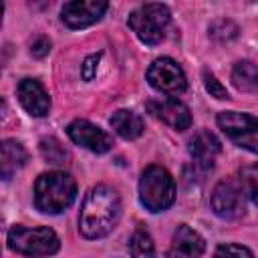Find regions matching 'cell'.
<instances>
[{"instance_id": "obj_9", "label": "cell", "mask_w": 258, "mask_h": 258, "mask_svg": "<svg viewBox=\"0 0 258 258\" xmlns=\"http://www.w3.org/2000/svg\"><path fill=\"white\" fill-rule=\"evenodd\" d=\"M67 133H69L73 143H77V145H81L93 153H105L113 145L111 135L87 119H75L73 123H69Z\"/></svg>"}, {"instance_id": "obj_15", "label": "cell", "mask_w": 258, "mask_h": 258, "mask_svg": "<svg viewBox=\"0 0 258 258\" xmlns=\"http://www.w3.org/2000/svg\"><path fill=\"white\" fill-rule=\"evenodd\" d=\"M113 131L123 137V139H137L143 133V121L137 113L129 111V109H119L111 115L109 119Z\"/></svg>"}, {"instance_id": "obj_10", "label": "cell", "mask_w": 258, "mask_h": 258, "mask_svg": "<svg viewBox=\"0 0 258 258\" xmlns=\"http://www.w3.org/2000/svg\"><path fill=\"white\" fill-rule=\"evenodd\" d=\"M105 10L107 2L103 0H73L62 6L60 18L69 28H85L101 20Z\"/></svg>"}, {"instance_id": "obj_20", "label": "cell", "mask_w": 258, "mask_h": 258, "mask_svg": "<svg viewBox=\"0 0 258 258\" xmlns=\"http://www.w3.org/2000/svg\"><path fill=\"white\" fill-rule=\"evenodd\" d=\"M40 153L48 163H64V159H67L64 147L54 137H48V139L40 141Z\"/></svg>"}, {"instance_id": "obj_18", "label": "cell", "mask_w": 258, "mask_h": 258, "mask_svg": "<svg viewBox=\"0 0 258 258\" xmlns=\"http://www.w3.org/2000/svg\"><path fill=\"white\" fill-rule=\"evenodd\" d=\"M129 252H131V258H155V246L147 230L137 228L131 234Z\"/></svg>"}, {"instance_id": "obj_1", "label": "cell", "mask_w": 258, "mask_h": 258, "mask_svg": "<svg viewBox=\"0 0 258 258\" xmlns=\"http://www.w3.org/2000/svg\"><path fill=\"white\" fill-rule=\"evenodd\" d=\"M121 218V198L119 194L101 183L89 189L83 200L81 216H79V230L85 238L95 240L107 236Z\"/></svg>"}, {"instance_id": "obj_5", "label": "cell", "mask_w": 258, "mask_h": 258, "mask_svg": "<svg viewBox=\"0 0 258 258\" xmlns=\"http://www.w3.org/2000/svg\"><path fill=\"white\" fill-rule=\"evenodd\" d=\"M8 246L10 250L28 256L40 258L58 252L60 240L50 228H26V226H12L8 232Z\"/></svg>"}, {"instance_id": "obj_8", "label": "cell", "mask_w": 258, "mask_h": 258, "mask_svg": "<svg viewBox=\"0 0 258 258\" xmlns=\"http://www.w3.org/2000/svg\"><path fill=\"white\" fill-rule=\"evenodd\" d=\"M212 210L222 220H238L244 214V191L240 181L224 179L212 191Z\"/></svg>"}, {"instance_id": "obj_3", "label": "cell", "mask_w": 258, "mask_h": 258, "mask_svg": "<svg viewBox=\"0 0 258 258\" xmlns=\"http://www.w3.org/2000/svg\"><path fill=\"white\" fill-rule=\"evenodd\" d=\"M139 200L149 212H163L175 200V183L161 165H149L139 179Z\"/></svg>"}, {"instance_id": "obj_12", "label": "cell", "mask_w": 258, "mask_h": 258, "mask_svg": "<svg viewBox=\"0 0 258 258\" xmlns=\"http://www.w3.org/2000/svg\"><path fill=\"white\" fill-rule=\"evenodd\" d=\"M16 95L24 111L32 117H44L50 111V97L36 79H22L16 87Z\"/></svg>"}, {"instance_id": "obj_7", "label": "cell", "mask_w": 258, "mask_h": 258, "mask_svg": "<svg viewBox=\"0 0 258 258\" xmlns=\"http://www.w3.org/2000/svg\"><path fill=\"white\" fill-rule=\"evenodd\" d=\"M147 81L155 91L169 97H177L187 89V79L181 67L169 56H161L151 62L147 69Z\"/></svg>"}, {"instance_id": "obj_19", "label": "cell", "mask_w": 258, "mask_h": 258, "mask_svg": "<svg viewBox=\"0 0 258 258\" xmlns=\"http://www.w3.org/2000/svg\"><path fill=\"white\" fill-rule=\"evenodd\" d=\"M240 185L244 196L258 206V165H244L240 169Z\"/></svg>"}, {"instance_id": "obj_11", "label": "cell", "mask_w": 258, "mask_h": 258, "mask_svg": "<svg viewBox=\"0 0 258 258\" xmlns=\"http://www.w3.org/2000/svg\"><path fill=\"white\" fill-rule=\"evenodd\" d=\"M147 111L161 119L163 123H167L169 127L177 129V131H185L191 125V113L187 109L185 103H181L175 97H165V99H155L147 103Z\"/></svg>"}, {"instance_id": "obj_21", "label": "cell", "mask_w": 258, "mask_h": 258, "mask_svg": "<svg viewBox=\"0 0 258 258\" xmlns=\"http://www.w3.org/2000/svg\"><path fill=\"white\" fill-rule=\"evenodd\" d=\"M214 258H254V254L240 244H222L216 248Z\"/></svg>"}, {"instance_id": "obj_6", "label": "cell", "mask_w": 258, "mask_h": 258, "mask_svg": "<svg viewBox=\"0 0 258 258\" xmlns=\"http://www.w3.org/2000/svg\"><path fill=\"white\" fill-rule=\"evenodd\" d=\"M220 129L242 149L258 153V119L248 113L224 111L218 115Z\"/></svg>"}, {"instance_id": "obj_17", "label": "cell", "mask_w": 258, "mask_h": 258, "mask_svg": "<svg viewBox=\"0 0 258 258\" xmlns=\"http://www.w3.org/2000/svg\"><path fill=\"white\" fill-rule=\"evenodd\" d=\"M232 83L238 91H254L258 87V67L252 60H240L232 69Z\"/></svg>"}, {"instance_id": "obj_22", "label": "cell", "mask_w": 258, "mask_h": 258, "mask_svg": "<svg viewBox=\"0 0 258 258\" xmlns=\"http://www.w3.org/2000/svg\"><path fill=\"white\" fill-rule=\"evenodd\" d=\"M204 85H206V91L212 95V97H216V99H228V91H226V87L212 75V73H204Z\"/></svg>"}, {"instance_id": "obj_24", "label": "cell", "mask_w": 258, "mask_h": 258, "mask_svg": "<svg viewBox=\"0 0 258 258\" xmlns=\"http://www.w3.org/2000/svg\"><path fill=\"white\" fill-rule=\"evenodd\" d=\"M48 50H50V42H48V38H44V36L34 38V42L30 44V52H32L36 58L46 56V54H48Z\"/></svg>"}, {"instance_id": "obj_13", "label": "cell", "mask_w": 258, "mask_h": 258, "mask_svg": "<svg viewBox=\"0 0 258 258\" xmlns=\"http://www.w3.org/2000/svg\"><path fill=\"white\" fill-rule=\"evenodd\" d=\"M187 149H189V155H191V159L196 161L198 167L212 169L214 167V161H216V157H218V153L222 149V143H220V139L214 133H210V131H198L189 139Z\"/></svg>"}, {"instance_id": "obj_2", "label": "cell", "mask_w": 258, "mask_h": 258, "mask_svg": "<svg viewBox=\"0 0 258 258\" xmlns=\"http://www.w3.org/2000/svg\"><path fill=\"white\" fill-rule=\"evenodd\" d=\"M77 198V183L64 171L40 173L34 183V206L44 214H60L73 206Z\"/></svg>"}, {"instance_id": "obj_14", "label": "cell", "mask_w": 258, "mask_h": 258, "mask_svg": "<svg viewBox=\"0 0 258 258\" xmlns=\"http://www.w3.org/2000/svg\"><path fill=\"white\" fill-rule=\"evenodd\" d=\"M204 250H206L204 238L189 226L181 224L173 234L169 246V258H202Z\"/></svg>"}, {"instance_id": "obj_23", "label": "cell", "mask_w": 258, "mask_h": 258, "mask_svg": "<svg viewBox=\"0 0 258 258\" xmlns=\"http://www.w3.org/2000/svg\"><path fill=\"white\" fill-rule=\"evenodd\" d=\"M99 58L101 54H91L85 58V62L81 64V75L85 81H91L95 75H97V64H99Z\"/></svg>"}, {"instance_id": "obj_16", "label": "cell", "mask_w": 258, "mask_h": 258, "mask_svg": "<svg viewBox=\"0 0 258 258\" xmlns=\"http://www.w3.org/2000/svg\"><path fill=\"white\" fill-rule=\"evenodd\" d=\"M26 149L12 139H6L2 143V151H0V169H2V177L10 179L12 173H16V169H20L26 161Z\"/></svg>"}, {"instance_id": "obj_4", "label": "cell", "mask_w": 258, "mask_h": 258, "mask_svg": "<svg viewBox=\"0 0 258 258\" xmlns=\"http://www.w3.org/2000/svg\"><path fill=\"white\" fill-rule=\"evenodd\" d=\"M171 12L165 4H143L129 14V28L135 36L145 44H159L165 38V30L169 26Z\"/></svg>"}]
</instances>
